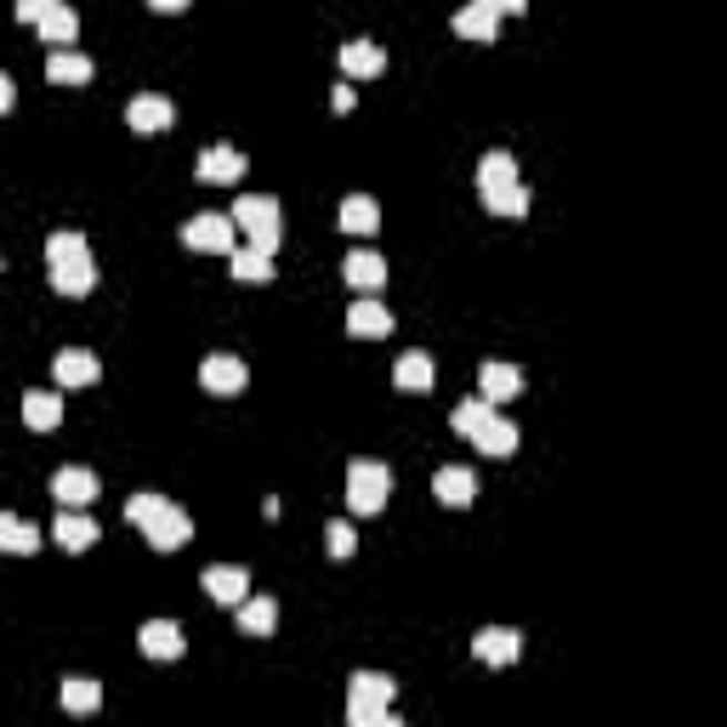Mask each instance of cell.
Wrapping results in <instances>:
<instances>
[{
	"instance_id": "obj_15",
	"label": "cell",
	"mask_w": 727,
	"mask_h": 727,
	"mask_svg": "<svg viewBox=\"0 0 727 727\" xmlns=\"http://www.w3.org/2000/svg\"><path fill=\"white\" fill-rule=\"evenodd\" d=\"M245 171H251V160L239 154V149H228V142H216V149L200 154V182H211V188H228V182H239Z\"/></svg>"
},
{
	"instance_id": "obj_4",
	"label": "cell",
	"mask_w": 727,
	"mask_h": 727,
	"mask_svg": "<svg viewBox=\"0 0 727 727\" xmlns=\"http://www.w3.org/2000/svg\"><path fill=\"white\" fill-rule=\"evenodd\" d=\"M393 694L398 683L381 670H359L347 683V721L353 727H393Z\"/></svg>"
},
{
	"instance_id": "obj_38",
	"label": "cell",
	"mask_w": 727,
	"mask_h": 727,
	"mask_svg": "<svg viewBox=\"0 0 727 727\" xmlns=\"http://www.w3.org/2000/svg\"><path fill=\"white\" fill-rule=\"evenodd\" d=\"M149 7H154V12H188L193 0H149Z\"/></svg>"
},
{
	"instance_id": "obj_6",
	"label": "cell",
	"mask_w": 727,
	"mask_h": 727,
	"mask_svg": "<svg viewBox=\"0 0 727 727\" xmlns=\"http://www.w3.org/2000/svg\"><path fill=\"white\" fill-rule=\"evenodd\" d=\"M386 495H393V472H386L381 461H353L347 466V512L353 517H375L386 506Z\"/></svg>"
},
{
	"instance_id": "obj_20",
	"label": "cell",
	"mask_w": 727,
	"mask_h": 727,
	"mask_svg": "<svg viewBox=\"0 0 727 727\" xmlns=\"http://www.w3.org/2000/svg\"><path fill=\"white\" fill-rule=\"evenodd\" d=\"M455 34H466V40H495V34H501V7H495V0H472V7H461V12H455Z\"/></svg>"
},
{
	"instance_id": "obj_32",
	"label": "cell",
	"mask_w": 727,
	"mask_h": 727,
	"mask_svg": "<svg viewBox=\"0 0 727 727\" xmlns=\"http://www.w3.org/2000/svg\"><path fill=\"white\" fill-rule=\"evenodd\" d=\"M103 705V683H91V676H63V710L69 716H91Z\"/></svg>"
},
{
	"instance_id": "obj_21",
	"label": "cell",
	"mask_w": 727,
	"mask_h": 727,
	"mask_svg": "<svg viewBox=\"0 0 727 727\" xmlns=\"http://www.w3.org/2000/svg\"><path fill=\"white\" fill-rule=\"evenodd\" d=\"M52 375H58L63 386H91L97 375H103V364H97V353H85V347H63V353L52 359Z\"/></svg>"
},
{
	"instance_id": "obj_2",
	"label": "cell",
	"mask_w": 727,
	"mask_h": 727,
	"mask_svg": "<svg viewBox=\"0 0 727 727\" xmlns=\"http://www.w3.org/2000/svg\"><path fill=\"white\" fill-rule=\"evenodd\" d=\"M125 517L142 528V535H149L154 552H176V546L193 541V517H188L176 501H165V495H131V501H125Z\"/></svg>"
},
{
	"instance_id": "obj_34",
	"label": "cell",
	"mask_w": 727,
	"mask_h": 727,
	"mask_svg": "<svg viewBox=\"0 0 727 727\" xmlns=\"http://www.w3.org/2000/svg\"><path fill=\"white\" fill-rule=\"evenodd\" d=\"M324 541H330V557H353V546H359L353 541V523H330Z\"/></svg>"
},
{
	"instance_id": "obj_18",
	"label": "cell",
	"mask_w": 727,
	"mask_h": 727,
	"mask_svg": "<svg viewBox=\"0 0 727 727\" xmlns=\"http://www.w3.org/2000/svg\"><path fill=\"white\" fill-rule=\"evenodd\" d=\"M342 74L347 80H375V74H386V52L375 40H347L342 46Z\"/></svg>"
},
{
	"instance_id": "obj_16",
	"label": "cell",
	"mask_w": 727,
	"mask_h": 727,
	"mask_svg": "<svg viewBox=\"0 0 727 727\" xmlns=\"http://www.w3.org/2000/svg\"><path fill=\"white\" fill-rule=\"evenodd\" d=\"M472 654H477V665H512L523 654V637L512 632V625H489V632L472 637Z\"/></svg>"
},
{
	"instance_id": "obj_9",
	"label": "cell",
	"mask_w": 727,
	"mask_h": 727,
	"mask_svg": "<svg viewBox=\"0 0 727 727\" xmlns=\"http://www.w3.org/2000/svg\"><path fill=\"white\" fill-rule=\"evenodd\" d=\"M245 381H251V370H245V359H233V353H211L200 364V386H205V393H216V398L245 393Z\"/></svg>"
},
{
	"instance_id": "obj_30",
	"label": "cell",
	"mask_w": 727,
	"mask_h": 727,
	"mask_svg": "<svg viewBox=\"0 0 727 727\" xmlns=\"http://www.w3.org/2000/svg\"><path fill=\"white\" fill-rule=\"evenodd\" d=\"M46 80H58V85H85L91 80V58L69 52V46H58L52 58H46Z\"/></svg>"
},
{
	"instance_id": "obj_23",
	"label": "cell",
	"mask_w": 727,
	"mask_h": 727,
	"mask_svg": "<svg viewBox=\"0 0 727 727\" xmlns=\"http://www.w3.org/2000/svg\"><path fill=\"white\" fill-rule=\"evenodd\" d=\"M432 381H438V370H432V359L421 347L393 364V386H398V393H432Z\"/></svg>"
},
{
	"instance_id": "obj_8",
	"label": "cell",
	"mask_w": 727,
	"mask_h": 727,
	"mask_svg": "<svg viewBox=\"0 0 727 727\" xmlns=\"http://www.w3.org/2000/svg\"><path fill=\"white\" fill-rule=\"evenodd\" d=\"M200 586H205V597H211V603L239 608V603L251 597V568H239V563H211V568L200 574Z\"/></svg>"
},
{
	"instance_id": "obj_10",
	"label": "cell",
	"mask_w": 727,
	"mask_h": 727,
	"mask_svg": "<svg viewBox=\"0 0 727 727\" xmlns=\"http://www.w3.org/2000/svg\"><path fill=\"white\" fill-rule=\"evenodd\" d=\"M517 393H523V370H517V364H501V359L477 364V398H489V404L501 410V404H512Z\"/></svg>"
},
{
	"instance_id": "obj_35",
	"label": "cell",
	"mask_w": 727,
	"mask_h": 727,
	"mask_svg": "<svg viewBox=\"0 0 727 727\" xmlns=\"http://www.w3.org/2000/svg\"><path fill=\"white\" fill-rule=\"evenodd\" d=\"M330 103H335V114H353V103H359V91H353V85H335V97H330Z\"/></svg>"
},
{
	"instance_id": "obj_28",
	"label": "cell",
	"mask_w": 727,
	"mask_h": 727,
	"mask_svg": "<svg viewBox=\"0 0 727 727\" xmlns=\"http://www.w3.org/2000/svg\"><path fill=\"white\" fill-rule=\"evenodd\" d=\"M273 625H279V603L273 597H245V603H239V632H245V637H273Z\"/></svg>"
},
{
	"instance_id": "obj_27",
	"label": "cell",
	"mask_w": 727,
	"mask_h": 727,
	"mask_svg": "<svg viewBox=\"0 0 727 727\" xmlns=\"http://www.w3.org/2000/svg\"><path fill=\"white\" fill-rule=\"evenodd\" d=\"M23 426H34V432H52V426H63V398L58 393H23Z\"/></svg>"
},
{
	"instance_id": "obj_11",
	"label": "cell",
	"mask_w": 727,
	"mask_h": 727,
	"mask_svg": "<svg viewBox=\"0 0 727 727\" xmlns=\"http://www.w3.org/2000/svg\"><path fill=\"white\" fill-rule=\"evenodd\" d=\"M52 541H58L63 552H91L97 541H103V528H97V517H91V512L63 506V512H58V523H52Z\"/></svg>"
},
{
	"instance_id": "obj_24",
	"label": "cell",
	"mask_w": 727,
	"mask_h": 727,
	"mask_svg": "<svg viewBox=\"0 0 727 727\" xmlns=\"http://www.w3.org/2000/svg\"><path fill=\"white\" fill-rule=\"evenodd\" d=\"M342 273H347V284L359 290V296H375V290L386 284V262H381L375 251H353V256L342 262Z\"/></svg>"
},
{
	"instance_id": "obj_3",
	"label": "cell",
	"mask_w": 727,
	"mask_h": 727,
	"mask_svg": "<svg viewBox=\"0 0 727 727\" xmlns=\"http://www.w3.org/2000/svg\"><path fill=\"white\" fill-rule=\"evenodd\" d=\"M477 193L489 216H528V188L517 182V160L506 149H489L477 160Z\"/></svg>"
},
{
	"instance_id": "obj_29",
	"label": "cell",
	"mask_w": 727,
	"mask_h": 727,
	"mask_svg": "<svg viewBox=\"0 0 727 727\" xmlns=\"http://www.w3.org/2000/svg\"><path fill=\"white\" fill-rule=\"evenodd\" d=\"M0 552H12V557L40 552V528L23 523V517H12V512H0Z\"/></svg>"
},
{
	"instance_id": "obj_25",
	"label": "cell",
	"mask_w": 727,
	"mask_h": 727,
	"mask_svg": "<svg viewBox=\"0 0 727 727\" xmlns=\"http://www.w3.org/2000/svg\"><path fill=\"white\" fill-rule=\"evenodd\" d=\"M40 40L46 46H74V34H80V18H74V7H63V0H52V7L40 12Z\"/></svg>"
},
{
	"instance_id": "obj_37",
	"label": "cell",
	"mask_w": 727,
	"mask_h": 727,
	"mask_svg": "<svg viewBox=\"0 0 727 727\" xmlns=\"http://www.w3.org/2000/svg\"><path fill=\"white\" fill-rule=\"evenodd\" d=\"M12 103H18V85H12V80H7V74H0V114H7V109H12Z\"/></svg>"
},
{
	"instance_id": "obj_5",
	"label": "cell",
	"mask_w": 727,
	"mask_h": 727,
	"mask_svg": "<svg viewBox=\"0 0 727 727\" xmlns=\"http://www.w3.org/2000/svg\"><path fill=\"white\" fill-rule=\"evenodd\" d=\"M233 228H245L256 251H279V239H284L279 200H267V193H239V200H233Z\"/></svg>"
},
{
	"instance_id": "obj_33",
	"label": "cell",
	"mask_w": 727,
	"mask_h": 727,
	"mask_svg": "<svg viewBox=\"0 0 727 727\" xmlns=\"http://www.w3.org/2000/svg\"><path fill=\"white\" fill-rule=\"evenodd\" d=\"M80 256H91L85 233L63 228V233H52V239H46V262H80Z\"/></svg>"
},
{
	"instance_id": "obj_36",
	"label": "cell",
	"mask_w": 727,
	"mask_h": 727,
	"mask_svg": "<svg viewBox=\"0 0 727 727\" xmlns=\"http://www.w3.org/2000/svg\"><path fill=\"white\" fill-rule=\"evenodd\" d=\"M46 7H52V0H18V18H23V23H40Z\"/></svg>"
},
{
	"instance_id": "obj_19",
	"label": "cell",
	"mask_w": 727,
	"mask_h": 727,
	"mask_svg": "<svg viewBox=\"0 0 727 727\" xmlns=\"http://www.w3.org/2000/svg\"><path fill=\"white\" fill-rule=\"evenodd\" d=\"M347 330L364 335V342H381V335H393V313H386L375 296H359V302L347 307Z\"/></svg>"
},
{
	"instance_id": "obj_39",
	"label": "cell",
	"mask_w": 727,
	"mask_h": 727,
	"mask_svg": "<svg viewBox=\"0 0 727 727\" xmlns=\"http://www.w3.org/2000/svg\"><path fill=\"white\" fill-rule=\"evenodd\" d=\"M495 7H501L506 18H523V12H528V0H495Z\"/></svg>"
},
{
	"instance_id": "obj_26",
	"label": "cell",
	"mask_w": 727,
	"mask_h": 727,
	"mask_svg": "<svg viewBox=\"0 0 727 727\" xmlns=\"http://www.w3.org/2000/svg\"><path fill=\"white\" fill-rule=\"evenodd\" d=\"M342 233H353V239L381 233V205L370 200V193H353V200H342Z\"/></svg>"
},
{
	"instance_id": "obj_31",
	"label": "cell",
	"mask_w": 727,
	"mask_h": 727,
	"mask_svg": "<svg viewBox=\"0 0 727 727\" xmlns=\"http://www.w3.org/2000/svg\"><path fill=\"white\" fill-rule=\"evenodd\" d=\"M228 262H233V279H245V284H267L273 279V251H256V245H245V251H228Z\"/></svg>"
},
{
	"instance_id": "obj_12",
	"label": "cell",
	"mask_w": 727,
	"mask_h": 727,
	"mask_svg": "<svg viewBox=\"0 0 727 727\" xmlns=\"http://www.w3.org/2000/svg\"><path fill=\"white\" fill-rule=\"evenodd\" d=\"M97 495H103V483H97V472H85V466H63V472L52 477V501H63V506H74V512H85Z\"/></svg>"
},
{
	"instance_id": "obj_13",
	"label": "cell",
	"mask_w": 727,
	"mask_h": 727,
	"mask_svg": "<svg viewBox=\"0 0 727 727\" xmlns=\"http://www.w3.org/2000/svg\"><path fill=\"white\" fill-rule=\"evenodd\" d=\"M171 120H176V109L165 103V97H154V91H149V97H131V103H125V125H131L137 137H160Z\"/></svg>"
},
{
	"instance_id": "obj_14",
	"label": "cell",
	"mask_w": 727,
	"mask_h": 727,
	"mask_svg": "<svg viewBox=\"0 0 727 727\" xmlns=\"http://www.w3.org/2000/svg\"><path fill=\"white\" fill-rule=\"evenodd\" d=\"M137 648L149 654V659H182L188 654V637H182V625H171V619H149L137 632Z\"/></svg>"
},
{
	"instance_id": "obj_22",
	"label": "cell",
	"mask_w": 727,
	"mask_h": 727,
	"mask_svg": "<svg viewBox=\"0 0 727 727\" xmlns=\"http://www.w3.org/2000/svg\"><path fill=\"white\" fill-rule=\"evenodd\" d=\"M52 290H58V296H91V290H97V262L91 256L52 262Z\"/></svg>"
},
{
	"instance_id": "obj_1",
	"label": "cell",
	"mask_w": 727,
	"mask_h": 727,
	"mask_svg": "<svg viewBox=\"0 0 727 727\" xmlns=\"http://www.w3.org/2000/svg\"><path fill=\"white\" fill-rule=\"evenodd\" d=\"M450 426L461 432V438H472L483 455H495V461L517 455V444H523V432H517L489 398H461V404L450 410Z\"/></svg>"
},
{
	"instance_id": "obj_7",
	"label": "cell",
	"mask_w": 727,
	"mask_h": 727,
	"mask_svg": "<svg viewBox=\"0 0 727 727\" xmlns=\"http://www.w3.org/2000/svg\"><path fill=\"white\" fill-rule=\"evenodd\" d=\"M233 216H216V211H205V216H193L188 228H182V245L188 251H205V256H228L233 251Z\"/></svg>"
},
{
	"instance_id": "obj_17",
	"label": "cell",
	"mask_w": 727,
	"mask_h": 727,
	"mask_svg": "<svg viewBox=\"0 0 727 727\" xmlns=\"http://www.w3.org/2000/svg\"><path fill=\"white\" fill-rule=\"evenodd\" d=\"M432 495H438L444 506H455V512H466L477 501V472L472 466H444L438 477H432Z\"/></svg>"
}]
</instances>
